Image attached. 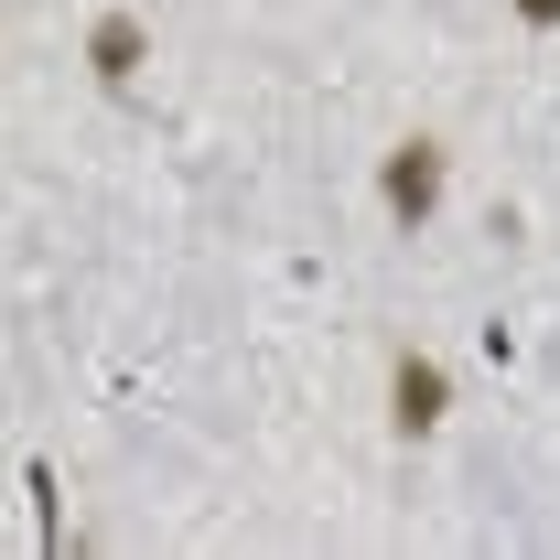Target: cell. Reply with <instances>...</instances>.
I'll return each instance as SVG.
<instances>
[{"instance_id": "277c9868", "label": "cell", "mask_w": 560, "mask_h": 560, "mask_svg": "<svg viewBox=\"0 0 560 560\" xmlns=\"http://www.w3.org/2000/svg\"><path fill=\"white\" fill-rule=\"evenodd\" d=\"M506 22H517L528 44H550V33H560V0H506Z\"/></svg>"}, {"instance_id": "7a4b0ae2", "label": "cell", "mask_w": 560, "mask_h": 560, "mask_svg": "<svg viewBox=\"0 0 560 560\" xmlns=\"http://www.w3.org/2000/svg\"><path fill=\"white\" fill-rule=\"evenodd\" d=\"M442 420H453V366L431 346H399L388 355V431H399V442H431Z\"/></svg>"}, {"instance_id": "6da1fadb", "label": "cell", "mask_w": 560, "mask_h": 560, "mask_svg": "<svg viewBox=\"0 0 560 560\" xmlns=\"http://www.w3.org/2000/svg\"><path fill=\"white\" fill-rule=\"evenodd\" d=\"M442 195H453V140L442 130H399L377 151V206H388L399 237H431L442 226Z\"/></svg>"}, {"instance_id": "3957f363", "label": "cell", "mask_w": 560, "mask_h": 560, "mask_svg": "<svg viewBox=\"0 0 560 560\" xmlns=\"http://www.w3.org/2000/svg\"><path fill=\"white\" fill-rule=\"evenodd\" d=\"M86 75L108 86V97H140V66H151V11H130V0H108L97 22H86Z\"/></svg>"}]
</instances>
